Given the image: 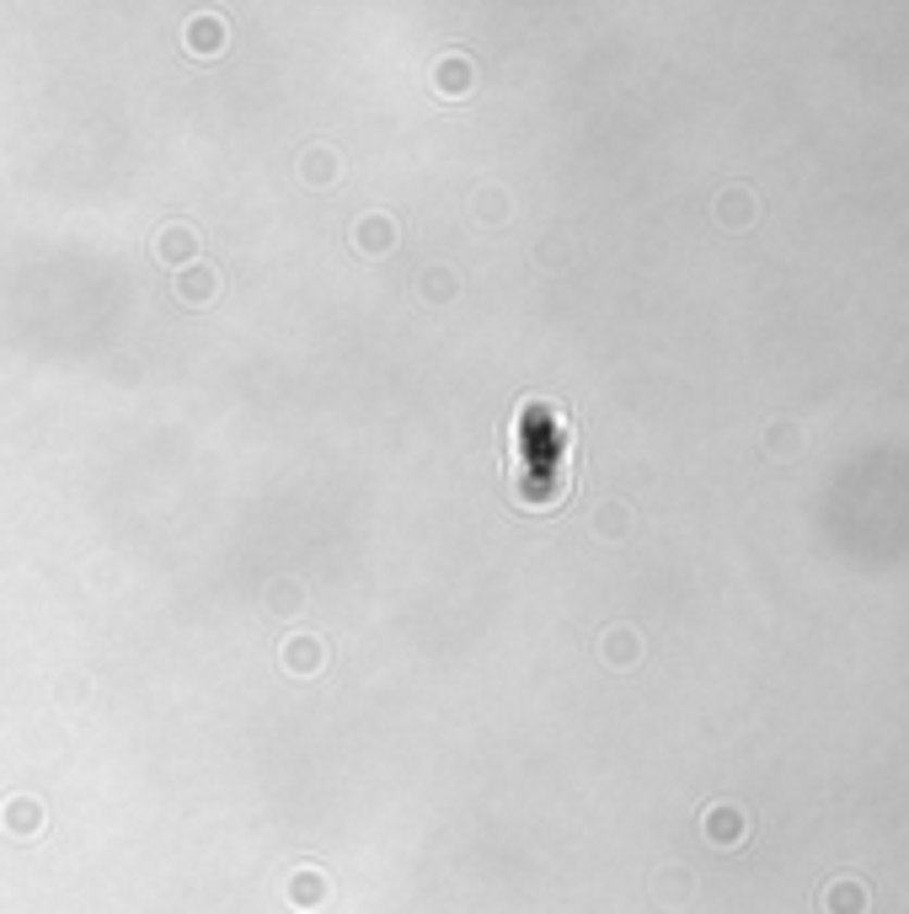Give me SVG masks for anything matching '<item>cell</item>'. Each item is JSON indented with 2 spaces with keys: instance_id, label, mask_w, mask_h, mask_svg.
<instances>
[{
  "instance_id": "obj_2",
  "label": "cell",
  "mask_w": 909,
  "mask_h": 914,
  "mask_svg": "<svg viewBox=\"0 0 909 914\" xmlns=\"http://www.w3.org/2000/svg\"><path fill=\"white\" fill-rule=\"evenodd\" d=\"M707 835H712L717 846H738V835H744V813H738V807H717V813H707Z\"/></svg>"
},
{
  "instance_id": "obj_1",
  "label": "cell",
  "mask_w": 909,
  "mask_h": 914,
  "mask_svg": "<svg viewBox=\"0 0 909 914\" xmlns=\"http://www.w3.org/2000/svg\"><path fill=\"white\" fill-rule=\"evenodd\" d=\"M824 910L830 914H867V888L850 882V877L830 882V888H824Z\"/></svg>"
}]
</instances>
